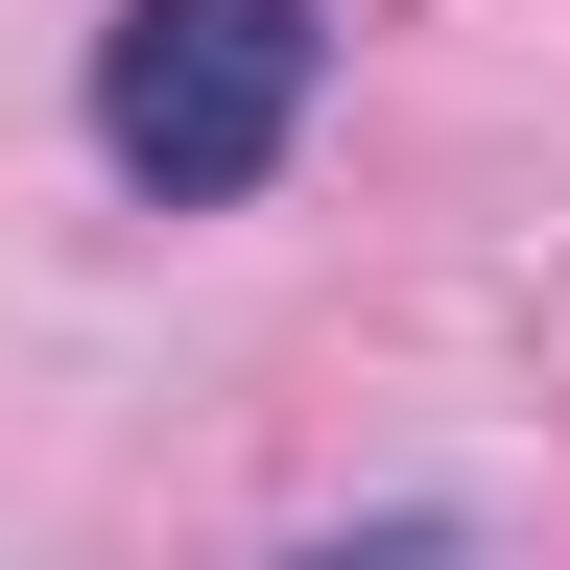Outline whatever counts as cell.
Masks as SVG:
<instances>
[{
	"mask_svg": "<svg viewBox=\"0 0 570 570\" xmlns=\"http://www.w3.org/2000/svg\"><path fill=\"white\" fill-rule=\"evenodd\" d=\"M309 570H475L452 523H381V547H309Z\"/></svg>",
	"mask_w": 570,
	"mask_h": 570,
	"instance_id": "obj_2",
	"label": "cell"
},
{
	"mask_svg": "<svg viewBox=\"0 0 570 570\" xmlns=\"http://www.w3.org/2000/svg\"><path fill=\"white\" fill-rule=\"evenodd\" d=\"M333 96V24L309 0H119L96 24V167L142 214H238Z\"/></svg>",
	"mask_w": 570,
	"mask_h": 570,
	"instance_id": "obj_1",
	"label": "cell"
}]
</instances>
